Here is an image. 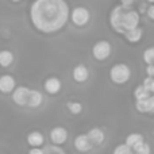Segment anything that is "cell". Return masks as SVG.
Listing matches in <instances>:
<instances>
[{
  "label": "cell",
  "instance_id": "obj_9",
  "mask_svg": "<svg viewBox=\"0 0 154 154\" xmlns=\"http://www.w3.org/2000/svg\"><path fill=\"white\" fill-rule=\"evenodd\" d=\"M75 147L77 152L80 153H85V152H89L92 149V143L91 141L88 139L87 134H81V135H77L76 139H75Z\"/></svg>",
  "mask_w": 154,
  "mask_h": 154
},
{
  "label": "cell",
  "instance_id": "obj_13",
  "mask_svg": "<svg viewBox=\"0 0 154 154\" xmlns=\"http://www.w3.org/2000/svg\"><path fill=\"white\" fill-rule=\"evenodd\" d=\"M43 101V96L39 91H35V89H30L29 92V97H27V104L26 106L31 107V108H37L42 104Z\"/></svg>",
  "mask_w": 154,
  "mask_h": 154
},
{
  "label": "cell",
  "instance_id": "obj_15",
  "mask_svg": "<svg viewBox=\"0 0 154 154\" xmlns=\"http://www.w3.org/2000/svg\"><path fill=\"white\" fill-rule=\"evenodd\" d=\"M43 142H45V138H43L42 133H39V131H32V133H30L29 135H27V143L31 147L42 146Z\"/></svg>",
  "mask_w": 154,
  "mask_h": 154
},
{
  "label": "cell",
  "instance_id": "obj_5",
  "mask_svg": "<svg viewBox=\"0 0 154 154\" xmlns=\"http://www.w3.org/2000/svg\"><path fill=\"white\" fill-rule=\"evenodd\" d=\"M69 16L72 18L73 23H75L76 26H79V27L85 26V24L89 22V19H91L89 11H88L85 7H76V8H73Z\"/></svg>",
  "mask_w": 154,
  "mask_h": 154
},
{
  "label": "cell",
  "instance_id": "obj_8",
  "mask_svg": "<svg viewBox=\"0 0 154 154\" xmlns=\"http://www.w3.org/2000/svg\"><path fill=\"white\" fill-rule=\"evenodd\" d=\"M87 137L91 141L92 146H100V145L104 142V139H106V134H104V131L101 130V128H97V127L91 128V130L87 133Z\"/></svg>",
  "mask_w": 154,
  "mask_h": 154
},
{
  "label": "cell",
  "instance_id": "obj_16",
  "mask_svg": "<svg viewBox=\"0 0 154 154\" xmlns=\"http://www.w3.org/2000/svg\"><path fill=\"white\" fill-rule=\"evenodd\" d=\"M142 142H145L143 141V135H142V134H138V133L130 134V135L126 138V145H127L128 147H131V149H134L137 145L142 143Z\"/></svg>",
  "mask_w": 154,
  "mask_h": 154
},
{
  "label": "cell",
  "instance_id": "obj_4",
  "mask_svg": "<svg viewBox=\"0 0 154 154\" xmlns=\"http://www.w3.org/2000/svg\"><path fill=\"white\" fill-rule=\"evenodd\" d=\"M111 43L108 41H97L92 48V54L97 61H106L111 56Z\"/></svg>",
  "mask_w": 154,
  "mask_h": 154
},
{
  "label": "cell",
  "instance_id": "obj_29",
  "mask_svg": "<svg viewBox=\"0 0 154 154\" xmlns=\"http://www.w3.org/2000/svg\"><path fill=\"white\" fill-rule=\"evenodd\" d=\"M11 2H14V3H18V2H20V0H11Z\"/></svg>",
  "mask_w": 154,
  "mask_h": 154
},
{
  "label": "cell",
  "instance_id": "obj_11",
  "mask_svg": "<svg viewBox=\"0 0 154 154\" xmlns=\"http://www.w3.org/2000/svg\"><path fill=\"white\" fill-rule=\"evenodd\" d=\"M73 80H75L76 82H85L88 79H89V70H88V68L85 66V65L80 64L77 65V66H75V69H73Z\"/></svg>",
  "mask_w": 154,
  "mask_h": 154
},
{
  "label": "cell",
  "instance_id": "obj_14",
  "mask_svg": "<svg viewBox=\"0 0 154 154\" xmlns=\"http://www.w3.org/2000/svg\"><path fill=\"white\" fill-rule=\"evenodd\" d=\"M123 35H125L126 39H127L130 43H137L142 39V37H143V30H142L141 27H135V29H133V30L126 31Z\"/></svg>",
  "mask_w": 154,
  "mask_h": 154
},
{
  "label": "cell",
  "instance_id": "obj_10",
  "mask_svg": "<svg viewBox=\"0 0 154 154\" xmlns=\"http://www.w3.org/2000/svg\"><path fill=\"white\" fill-rule=\"evenodd\" d=\"M15 79L10 75L0 76V92L3 93H11L15 89Z\"/></svg>",
  "mask_w": 154,
  "mask_h": 154
},
{
  "label": "cell",
  "instance_id": "obj_19",
  "mask_svg": "<svg viewBox=\"0 0 154 154\" xmlns=\"http://www.w3.org/2000/svg\"><path fill=\"white\" fill-rule=\"evenodd\" d=\"M66 106H68V109L75 115L81 114V111H82V104L79 103V101H69Z\"/></svg>",
  "mask_w": 154,
  "mask_h": 154
},
{
  "label": "cell",
  "instance_id": "obj_30",
  "mask_svg": "<svg viewBox=\"0 0 154 154\" xmlns=\"http://www.w3.org/2000/svg\"><path fill=\"white\" fill-rule=\"evenodd\" d=\"M147 2H149V3H153V4H154V0H147Z\"/></svg>",
  "mask_w": 154,
  "mask_h": 154
},
{
  "label": "cell",
  "instance_id": "obj_27",
  "mask_svg": "<svg viewBox=\"0 0 154 154\" xmlns=\"http://www.w3.org/2000/svg\"><path fill=\"white\" fill-rule=\"evenodd\" d=\"M146 72H147V76L149 77H154V65H149Z\"/></svg>",
  "mask_w": 154,
  "mask_h": 154
},
{
  "label": "cell",
  "instance_id": "obj_23",
  "mask_svg": "<svg viewBox=\"0 0 154 154\" xmlns=\"http://www.w3.org/2000/svg\"><path fill=\"white\" fill-rule=\"evenodd\" d=\"M143 88L150 93V95H154V77H146L143 80Z\"/></svg>",
  "mask_w": 154,
  "mask_h": 154
},
{
  "label": "cell",
  "instance_id": "obj_3",
  "mask_svg": "<svg viewBox=\"0 0 154 154\" xmlns=\"http://www.w3.org/2000/svg\"><path fill=\"white\" fill-rule=\"evenodd\" d=\"M109 77L115 84H126L131 77V70L126 64H115L109 70Z\"/></svg>",
  "mask_w": 154,
  "mask_h": 154
},
{
  "label": "cell",
  "instance_id": "obj_12",
  "mask_svg": "<svg viewBox=\"0 0 154 154\" xmlns=\"http://www.w3.org/2000/svg\"><path fill=\"white\" fill-rule=\"evenodd\" d=\"M61 81L57 77H49L45 81V91L49 93V95H57V93L61 91Z\"/></svg>",
  "mask_w": 154,
  "mask_h": 154
},
{
  "label": "cell",
  "instance_id": "obj_22",
  "mask_svg": "<svg viewBox=\"0 0 154 154\" xmlns=\"http://www.w3.org/2000/svg\"><path fill=\"white\" fill-rule=\"evenodd\" d=\"M114 154H134V152L131 147H128L126 143H123V145H118V146L115 147Z\"/></svg>",
  "mask_w": 154,
  "mask_h": 154
},
{
  "label": "cell",
  "instance_id": "obj_7",
  "mask_svg": "<svg viewBox=\"0 0 154 154\" xmlns=\"http://www.w3.org/2000/svg\"><path fill=\"white\" fill-rule=\"evenodd\" d=\"M30 89L27 87H18L12 91V100L18 106H26L27 104V97H29Z\"/></svg>",
  "mask_w": 154,
  "mask_h": 154
},
{
  "label": "cell",
  "instance_id": "obj_6",
  "mask_svg": "<svg viewBox=\"0 0 154 154\" xmlns=\"http://www.w3.org/2000/svg\"><path fill=\"white\" fill-rule=\"evenodd\" d=\"M50 139L54 145L60 146V145H64L68 139V131L66 128L61 127V126H57L53 130L50 131Z\"/></svg>",
  "mask_w": 154,
  "mask_h": 154
},
{
  "label": "cell",
  "instance_id": "obj_1",
  "mask_svg": "<svg viewBox=\"0 0 154 154\" xmlns=\"http://www.w3.org/2000/svg\"><path fill=\"white\" fill-rule=\"evenodd\" d=\"M70 11L65 0H35L30 7V19L38 31L53 34L64 29Z\"/></svg>",
  "mask_w": 154,
  "mask_h": 154
},
{
  "label": "cell",
  "instance_id": "obj_28",
  "mask_svg": "<svg viewBox=\"0 0 154 154\" xmlns=\"http://www.w3.org/2000/svg\"><path fill=\"white\" fill-rule=\"evenodd\" d=\"M122 5H127V7H133V4L135 3V0H120Z\"/></svg>",
  "mask_w": 154,
  "mask_h": 154
},
{
  "label": "cell",
  "instance_id": "obj_24",
  "mask_svg": "<svg viewBox=\"0 0 154 154\" xmlns=\"http://www.w3.org/2000/svg\"><path fill=\"white\" fill-rule=\"evenodd\" d=\"M146 106H147V114H154V95H150L146 99Z\"/></svg>",
  "mask_w": 154,
  "mask_h": 154
},
{
  "label": "cell",
  "instance_id": "obj_25",
  "mask_svg": "<svg viewBox=\"0 0 154 154\" xmlns=\"http://www.w3.org/2000/svg\"><path fill=\"white\" fill-rule=\"evenodd\" d=\"M146 14H147V16H149L150 19H153V20H154V4H152V5H149V7H147Z\"/></svg>",
  "mask_w": 154,
  "mask_h": 154
},
{
  "label": "cell",
  "instance_id": "obj_21",
  "mask_svg": "<svg viewBox=\"0 0 154 154\" xmlns=\"http://www.w3.org/2000/svg\"><path fill=\"white\" fill-rule=\"evenodd\" d=\"M134 154H150V146L146 143V142H142V143L137 145L133 149Z\"/></svg>",
  "mask_w": 154,
  "mask_h": 154
},
{
  "label": "cell",
  "instance_id": "obj_20",
  "mask_svg": "<svg viewBox=\"0 0 154 154\" xmlns=\"http://www.w3.org/2000/svg\"><path fill=\"white\" fill-rule=\"evenodd\" d=\"M143 61L147 65H154V46L143 51Z\"/></svg>",
  "mask_w": 154,
  "mask_h": 154
},
{
  "label": "cell",
  "instance_id": "obj_17",
  "mask_svg": "<svg viewBox=\"0 0 154 154\" xmlns=\"http://www.w3.org/2000/svg\"><path fill=\"white\" fill-rule=\"evenodd\" d=\"M14 62V54L10 50H2L0 51V65L4 68L10 66Z\"/></svg>",
  "mask_w": 154,
  "mask_h": 154
},
{
  "label": "cell",
  "instance_id": "obj_26",
  "mask_svg": "<svg viewBox=\"0 0 154 154\" xmlns=\"http://www.w3.org/2000/svg\"><path fill=\"white\" fill-rule=\"evenodd\" d=\"M29 154H45V152L42 149H39V147H32L29 152Z\"/></svg>",
  "mask_w": 154,
  "mask_h": 154
},
{
  "label": "cell",
  "instance_id": "obj_18",
  "mask_svg": "<svg viewBox=\"0 0 154 154\" xmlns=\"http://www.w3.org/2000/svg\"><path fill=\"white\" fill-rule=\"evenodd\" d=\"M134 96H135L137 100H145L150 96V93L147 92L146 89L143 88V85H139V87L135 88V92H134Z\"/></svg>",
  "mask_w": 154,
  "mask_h": 154
},
{
  "label": "cell",
  "instance_id": "obj_2",
  "mask_svg": "<svg viewBox=\"0 0 154 154\" xmlns=\"http://www.w3.org/2000/svg\"><path fill=\"white\" fill-rule=\"evenodd\" d=\"M141 16L137 10L127 5H116L111 11L109 15V23L111 27L119 34H125L128 30H133L138 27Z\"/></svg>",
  "mask_w": 154,
  "mask_h": 154
}]
</instances>
